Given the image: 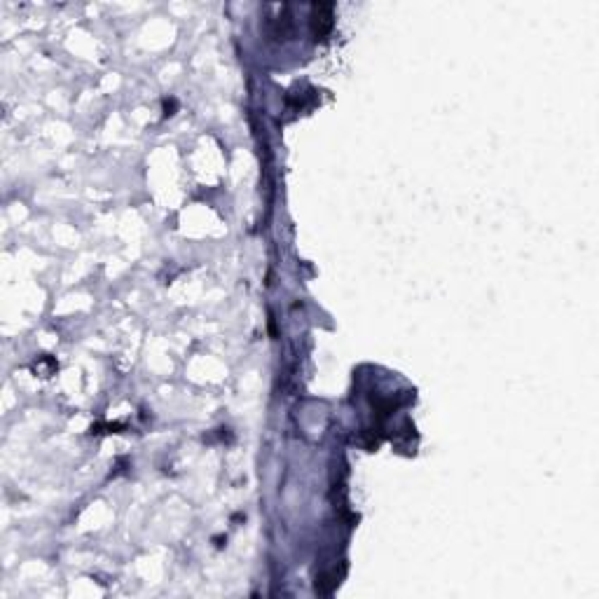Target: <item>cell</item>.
Here are the masks:
<instances>
[{"label": "cell", "instance_id": "obj_1", "mask_svg": "<svg viewBox=\"0 0 599 599\" xmlns=\"http://www.w3.org/2000/svg\"><path fill=\"white\" fill-rule=\"evenodd\" d=\"M332 5L328 3H318L314 5V17H311V29H314L316 40H323L325 33L332 29Z\"/></svg>", "mask_w": 599, "mask_h": 599}]
</instances>
